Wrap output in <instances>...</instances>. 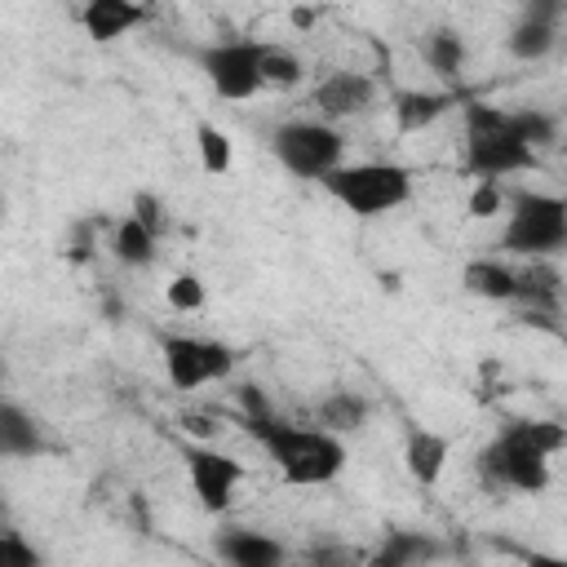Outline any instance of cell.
I'll use <instances>...</instances> for the list:
<instances>
[{
    "label": "cell",
    "mask_w": 567,
    "mask_h": 567,
    "mask_svg": "<svg viewBox=\"0 0 567 567\" xmlns=\"http://www.w3.org/2000/svg\"><path fill=\"white\" fill-rule=\"evenodd\" d=\"M310 106L319 111L315 120H323V124L354 120V115H363V111L377 106V80L368 71H328L310 89Z\"/></svg>",
    "instance_id": "obj_11"
},
{
    "label": "cell",
    "mask_w": 567,
    "mask_h": 567,
    "mask_svg": "<svg viewBox=\"0 0 567 567\" xmlns=\"http://www.w3.org/2000/svg\"><path fill=\"white\" fill-rule=\"evenodd\" d=\"M133 221H142L151 235H164V199L155 190H137L133 195V208H128Z\"/></svg>",
    "instance_id": "obj_28"
},
{
    "label": "cell",
    "mask_w": 567,
    "mask_h": 567,
    "mask_svg": "<svg viewBox=\"0 0 567 567\" xmlns=\"http://www.w3.org/2000/svg\"><path fill=\"white\" fill-rule=\"evenodd\" d=\"M505 208V186L501 182H474L470 190V217H496Z\"/></svg>",
    "instance_id": "obj_29"
},
{
    "label": "cell",
    "mask_w": 567,
    "mask_h": 567,
    "mask_svg": "<svg viewBox=\"0 0 567 567\" xmlns=\"http://www.w3.org/2000/svg\"><path fill=\"white\" fill-rule=\"evenodd\" d=\"M44 452V425L13 399H0V461H31Z\"/></svg>",
    "instance_id": "obj_18"
},
{
    "label": "cell",
    "mask_w": 567,
    "mask_h": 567,
    "mask_svg": "<svg viewBox=\"0 0 567 567\" xmlns=\"http://www.w3.org/2000/svg\"><path fill=\"white\" fill-rule=\"evenodd\" d=\"M235 399H239V408H244V421H248V425H257V421L275 416V408L266 403L261 385H239V390H235Z\"/></svg>",
    "instance_id": "obj_30"
},
{
    "label": "cell",
    "mask_w": 567,
    "mask_h": 567,
    "mask_svg": "<svg viewBox=\"0 0 567 567\" xmlns=\"http://www.w3.org/2000/svg\"><path fill=\"white\" fill-rule=\"evenodd\" d=\"M447 456H452L447 434L425 430V425H412V430H408V439H403V465H408V474H412L421 487H434V483L443 478Z\"/></svg>",
    "instance_id": "obj_17"
},
{
    "label": "cell",
    "mask_w": 567,
    "mask_h": 567,
    "mask_svg": "<svg viewBox=\"0 0 567 567\" xmlns=\"http://www.w3.org/2000/svg\"><path fill=\"white\" fill-rule=\"evenodd\" d=\"M270 151L292 177L323 182L332 168L346 164V133L323 120H284L270 133Z\"/></svg>",
    "instance_id": "obj_6"
},
{
    "label": "cell",
    "mask_w": 567,
    "mask_h": 567,
    "mask_svg": "<svg viewBox=\"0 0 567 567\" xmlns=\"http://www.w3.org/2000/svg\"><path fill=\"white\" fill-rule=\"evenodd\" d=\"M301 567H319V563H301Z\"/></svg>",
    "instance_id": "obj_34"
},
{
    "label": "cell",
    "mask_w": 567,
    "mask_h": 567,
    "mask_svg": "<svg viewBox=\"0 0 567 567\" xmlns=\"http://www.w3.org/2000/svg\"><path fill=\"white\" fill-rule=\"evenodd\" d=\"M461 97L456 93H447V89H399L394 97H390V111H394V124H399V133H425L430 124H439L452 106H456Z\"/></svg>",
    "instance_id": "obj_16"
},
{
    "label": "cell",
    "mask_w": 567,
    "mask_h": 567,
    "mask_svg": "<svg viewBox=\"0 0 567 567\" xmlns=\"http://www.w3.org/2000/svg\"><path fill=\"white\" fill-rule=\"evenodd\" d=\"M213 554L226 567H288V549L279 536L257 527H221L213 536Z\"/></svg>",
    "instance_id": "obj_13"
},
{
    "label": "cell",
    "mask_w": 567,
    "mask_h": 567,
    "mask_svg": "<svg viewBox=\"0 0 567 567\" xmlns=\"http://www.w3.org/2000/svg\"><path fill=\"white\" fill-rule=\"evenodd\" d=\"M288 18H292V27H301V31H306V27H315V22H319V9H292Z\"/></svg>",
    "instance_id": "obj_31"
},
{
    "label": "cell",
    "mask_w": 567,
    "mask_h": 567,
    "mask_svg": "<svg viewBox=\"0 0 567 567\" xmlns=\"http://www.w3.org/2000/svg\"><path fill=\"white\" fill-rule=\"evenodd\" d=\"M518 128H523V137H527V146L540 155L545 146H554L558 142V120L549 115V111H536V106H518Z\"/></svg>",
    "instance_id": "obj_25"
},
{
    "label": "cell",
    "mask_w": 567,
    "mask_h": 567,
    "mask_svg": "<svg viewBox=\"0 0 567 567\" xmlns=\"http://www.w3.org/2000/svg\"><path fill=\"white\" fill-rule=\"evenodd\" d=\"M461 288L478 301H514V266L505 257H470L461 270Z\"/></svg>",
    "instance_id": "obj_19"
},
{
    "label": "cell",
    "mask_w": 567,
    "mask_h": 567,
    "mask_svg": "<svg viewBox=\"0 0 567 567\" xmlns=\"http://www.w3.org/2000/svg\"><path fill=\"white\" fill-rule=\"evenodd\" d=\"M159 359H164L168 385L182 390V394L226 381L239 363L235 346H226L217 337H195V332H164L159 337Z\"/></svg>",
    "instance_id": "obj_7"
},
{
    "label": "cell",
    "mask_w": 567,
    "mask_h": 567,
    "mask_svg": "<svg viewBox=\"0 0 567 567\" xmlns=\"http://www.w3.org/2000/svg\"><path fill=\"white\" fill-rule=\"evenodd\" d=\"M567 443L554 421H514L496 439H487L474 456V470L487 492H523L536 496L549 487V461Z\"/></svg>",
    "instance_id": "obj_1"
},
{
    "label": "cell",
    "mask_w": 567,
    "mask_h": 567,
    "mask_svg": "<svg viewBox=\"0 0 567 567\" xmlns=\"http://www.w3.org/2000/svg\"><path fill=\"white\" fill-rule=\"evenodd\" d=\"M332 204H341L354 217H385L394 208H403L412 199V168L394 164V159H354L332 168L323 182Z\"/></svg>",
    "instance_id": "obj_5"
},
{
    "label": "cell",
    "mask_w": 567,
    "mask_h": 567,
    "mask_svg": "<svg viewBox=\"0 0 567 567\" xmlns=\"http://www.w3.org/2000/svg\"><path fill=\"white\" fill-rule=\"evenodd\" d=\"M164 297H168L173 310H199L208 292H204V279H199L195 270H177V275L168 279V288H164Z\"/></svg>",
    "instance_id": "obj_26"
},
{
    "label": "cell",
    "mask_w": 567,
    "mask_h": 567,
    "mask_svg": "<svg viewBox=\"0 0 567 567\" xmlns=\"http://www.w3.org/2000/svg\"><path fill=\"white\" fill-rule=\"evenodd\" d=\"M248 434L261 443V452L275 461L288 487H323L346 470V439L319 425H292V421L266 416L248 425Z\"/></svg>",
    "instance_id": "obj_2"
},
{
    "label": "cell",
    "mask_w": 567,
    "mask_h": 567,
    "mask_svg": "<svg viewBox=\"0 0 567 567\" xmlns=\"http://www.w3.org/2000/svg\"><path fill=\"white\" fill-rule=\"evenodd\" d=\"M527 563H532V567H567V563H563L558 554H532Z\"/></svg>",
    "instance_id": "obj_32"
},
{
    "label": "cell",
    "mask_w": 567,
    "mask_h": 567,
    "mask_svg": "<svg viewBox=\"0 0 567 567\" xmlns=\"http://www.w3.org/2000/svg\"><path fill=\"white\" fill-rule=\"evenodd\" d=\"M315 425L328 430V434H337V439H346V434H354V430L368 425V399L354 394V390H332V394L319 399Z\"/></svg>",
    "instance_id": "obj_21"
},
{
    "label": "cell",
    "mask_w": 567,
    "mask_h": 567,
    "mask_svg": "<svg viewBox=\"0 0 567 567\" xmlns=\"http://www.w3.org/2000/svg\"><path fill=\"white\" fill-rule=\"evenodd\" d=\"M0 221H4V195H0Z\"/></svg>",
    "instance_id": "obj_33"
},
{
    "label": "cell",
    "mask_w": 567,
    "mask_h": 567,
    "mask_svg": "<svg viewBox=\"0 0 567 567\" xmlns=\"http://www.w3.org/2000/svg\"><path fill=\"white\" fill-rule=\"evenodd\" d=\"M447 554V545L434 532H412V527H394L359 567H430Z\"/></svg>",
    "instance_id": "obj_14"
},
{
    "label": "cell",
    "mask_w": 567,
    "mask_h": 567,
    "mask_svg": "<svg viewBox=\"0 0 567 567\" xmlns=\"http://www.w3.org/2000/svg\"><path fill=\"white\" fill-rule=\"evenodd\" d=\"M75 18H80V27H84L89 40L111 44V40L128 35L133 27H146L155 18V9L151 4H133V0H89Z\"/></svg>",
    "instance_id": "obj_15"
},
{
    "label": "cell",
    "mask_w": 567,
    "mask_h": 567,
    "mask_svg": "<svg viewBox=\"0 0 567 567\" xmlns=\"http://www.w3.org/2000/svg\"><path fill=\"white\" fill-rule=\"evenodd\" d=\"M523 323H536L545 332H558L563 319V275L558 261H523L514 266V301Z\"/></svg>",
    "instance_id": "obj_10"
},
{
    "label": "cell",
    "mask_w": 567,
    "mask_h": 567,
    "mask_svg": "<svg viewBox=\"0 0 567 567\" xmlns=\"http://www.w3.org/2000/svg\"><path fill=\"white\" fill-rule=\"evenodd\" d=\"M195 58H199L204 80L213 84V93L221 102H248L266 89L261 84V40H248V35L213 40Z\"/></svg>",
    "instance_id": "obj_8"
},
{
    "label": "cell",
    "mask_w": 567,
    "mask_h": 567,
    "mask_svg": "<svg viewBox=\"0 0 567 567\" xmlns=\"http://www.w3.org/2000/svg\"><path fill=\"white\" fill-rule=\"evenodd\" d=\"M195 155H199V168L208 177H221V173H230L235 146H230L226 128H217L213 120H195Z\"/></svg>",
    "instance_id": "obj_24"
},
{
    "label": "cell",
    "mask_w": 567,
    "mask_h": 567,
    "mask_svg": "<svg viewBox=\"0 0 567 567\" xmlns=\"http://www.w3.org/2000/svg\"><path fill=\"white\" fill-rule=\"evenodd\" d=\"M496 248L523 261H554L567 248V199L527 186L505 190V230Z\"/></svg>",
    "instance_id": "obj_4"
},
{
    "label": "cell",
    "mask_w": 567,
    "mask_h": 567,
    "mask_svg": "<svg viewBox=\"0 0 567 567\" xmlns=\"http://www.w3.org/2000/svg\"><path fill=\"white\" fill-rule=\"evenodd\" d=\"M186 478L204 514H226L235 501V487L244 483V461L213 447V443H182Z\"/></svg>",
    "instance_id": "obj_9"
},
{
    "label": "cell",
    "mask_w": 567,
    "mask_h": 567,
    "mask_svg": "<svg viewBox=\"0 0 567 567\" xmlns=\"http://www.w3.org/2000/svg\"><path fill=\"white\" fill-rule=\"evenodd\" d=\"M0 567H44V554L22 532L0 527Z\"/></svg>",
    "instance_id": "obj_27"
},
{
    "label": "cell",
    "mask_w": 567,
    "mask_h": 567,
    "mask_svg": "<svg viewBox=\"0 0 567 567\" xmlns=\"http://www.w3.org/2000/svg\"><path fill=\"white\" fill-rule=\"evenodd\" d=\"M465 173L474 182H501L509 173L536 168V151L518 128V111L492 102H465Z\"/></svg>",
    "instance_id": "obj_3"
},
{
    "label": "cell",
    "mask_w": 567,
    "mask_h": 567,
    "mask_svg": "<svg viewBox=\"0 0 567 567\" xmlns=\"http://www.w3.org/2000/svg\"><path fill=\"white\" fill-rule=\"evenodd\" d=\"M306 80V62L288 44H266L261 40V84L266 89H297Z\"/></svg>",
    "instance_id": "obj_23"
},
{
    "label": "cell",
    "mask_w": 567,
    "mask_h": 567,
    "mask_svg": "<svg viewBox=\"0 0 567 567\" xmlns=\"http://www.w3.org/2000/svg\"><path fill=\"white\" fill-rule=\"evenodd\" d=\"M106 248H111V257H115L120 266L142 270V266H151V261L159 257V235H151L142 221H133V217L124 213L120 221H106Z\"/></svg>",
    "instance_id": "obj_20"
},
{
    "label": "cell",
    "mask_w": 567,
    "mask_h": 567,
    "mask_svg": "<svg viewBox=\"0 0 567 567\" xmlns=\"http://www.w3.org/2000/svg\"><path fill=\"white\" fill-rule=\"evenodd\" d=\"M421 58H425V66H430L439 80H456L461 66H465V58H470V49H465L461 31L439 27V31H430V35L421 40Z\"/></svg>",
    "instance_id": "obj_22"
},
{
    "label": "cell",
    "mask_w": 567,
    "mask_h": 567,
    "mask_svg": "<svg viewBox=\"0 0 567 567\" xmlns=\"http://www.w3.org/2000/svg\"><path fill=\"white\" fill-rule=\"evenodd\" d=\"M558 22H563V4L558 0H536V4L523 9L514 31L505 35V49L518 62H540L558 49Z\"/></svg>",
    "instance_id": "obj_12"
}]
</instances>
